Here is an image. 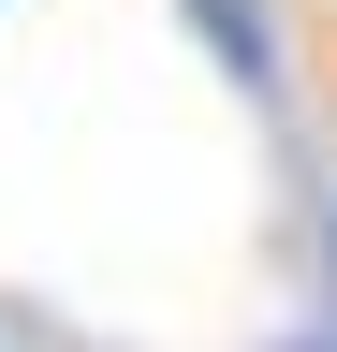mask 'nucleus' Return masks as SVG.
<instances>
[{
    "mask_svg": "<svg viewBox=\"0 0 337 352\" xmlns=\"http://www.w3.org/2000/svg\"><path fill=\"white\" fill-rule=\"evenodd\" d=\"M191 15L220 30V74H249V88H264V30H249V0H191Z\"/></svg>",
    "mask_w": 337,
    "mask_h": 352,
    "instance_id": "nucleus-1",
    "label": "nucleus"
}]
</instances>
